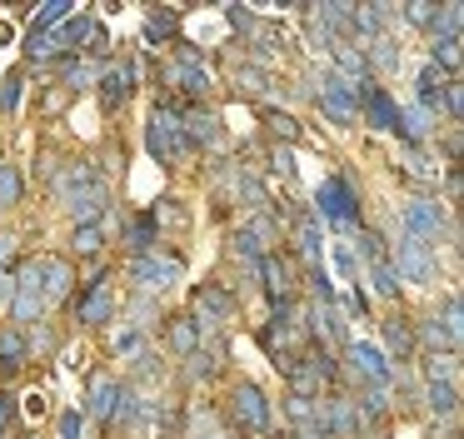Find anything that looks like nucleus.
Here are the masks:
<instances>
[{
	"label": "nucleus",
	"instance_id": "nucleus-1",
	"mask_svg": "<svg viewBox=\"0 0 464 439\" xmlns=\"http://www.w3.org/2000/svg\"><path fill=\"white\" fill-rule=\"evenodd\" d=\"M145 150H150V160H160L165 170H180L185 160L195 155L190 145H185V130H180V100H155L150 110V125H145Z\"/></svg>",
	"mask_w": 464,
	"mask_h": 439
},
{
	"label": "nucleus",
	"instance_id": "nucleus-2",
	"mask_svg": "<svg viewBox=\"0 0 464 439\" xmlns=\"http://www.w3.org/2000/svg\"><path fill=\"white\" fill-rule=\"evenodd\" d=\"M314 205H320V215H314V220H330L344 239L360 229V190H354L350 175H324L320 190H314Z\"/></svg>",
	"mask_w": 464,
	"mask_h": 439
},
{
	"label": "nucleus",
	"instance_id": "nucleus-3",
	"mask_svg": "<svg viewBox=\"0 0 464 439\" xmlns=\"http://www.w3.org/2000/svg\"><path fill=\"white\" fill-rule=\"evenodd\" d=\"M390 265H394V275H400V285H434V275H440V249H434L430 239L400 229Z\"/></svg>",
	"mask_w": 464,
	"mask_h": 439
},
{
	"label": "nucleus",
	"instance_id": "nucleus-4",
	"mask_svg": "<svg viewBox=\"0 0 464 439\" xmlns=\"http://www.w3.org/2000/svg\"><path fill=\"white\" fill-rule=\"evenodd\" d=\"M130 279H135V289H140V295H165V289H175L185 279V255L155 245L150 255L130 259Z\"/></svg>",
	"mask_w": 464,
	"mask_h": 439
},
{
	"label": "nucleus",
	"instance_id": "nucleus-5",
	"mask_svg": "<svg viewBox=\"0 0 464 439\" xmlns=\"http://www.w3.org/2000/svg\"><path fill=\"white\" fill-rule=\"evenodd\" d=\"M400 229L430 239L434 249H440V239H454V249H459V225L450 220V205H440V200H430V195H420V200H410V205H404Z\"/></svg>",
	"mask_w": 464,
	"mask_h": 439
},
{
	"label": "nucleus",
	"instance_id": "nucleus-6",
	"mask_svg": "<svg viewBox=\"0 0 464 439\" xmlns=\"http://www.w3.org/2000/svg\"><path fill=\"white\" fill-rule=\"evenodd\" d=\"M314 100H320L330 125H354V120H360V80H344V75H334V70H324Z\"/></svg>",
	"mask_w": 464,
	"mask_h": 439
},
{
	"label": "nucleus",
	"instance_id": "nucleus-7",
	"mask_svg": "<svg viewBox=\"0 0 464 439\" xmlns=\"http://www.w3.org/2000/svg\"><path fill=\"white\" fill-rule=\"evenodd\" d=\"M270 399H265L260 385H250V379H240V385H230V424L240 429V434H270Z\"/></svg>",
	"mask_w": 464,
	"mask_h": 439
},
{
	"label": "nucleus",
	"instance_id": "nucleus-8",
	"mask_svg": "<svg viewBox=\"0 0 464 439\" xmlns=\"http://www.w3.org/2000/svg\"><path fill=\"white\" fill-rule=\"evenodd\" d=\"M304 319H310V335H314V345L320 349H334L340 355L344 345H350V319H344V309H340V299H320V305H310L304 309Z\"/></svg>",
	"mask_w": 464,
	"mask_h": 439
},
{
	"label": "nucleus",
	"instance_id": "nucleus-9",
	"mask_svg": "<svg viewBox=\"0 0 464 439\" xmlns=\"http://www.w3.org/2000/svg\"><path fill=\"white\" fill-rule=\"evenodd\" d=\"M135 80H140V65H135V60H111V65L101 70V80H95V95H101V110H105V115H115L121 105H130Z\"/></svg>",
	"mask_w": 464,
	"mask_h": 439
},
{
	"label": "nucleus",
	"instance_id": "nucleus-10",
	"mask_svg": "<svg viewBox=\"0 0 464 439\" xmlns=\"http://www.w3.org/2000/svg\"><path fill=\"white\" fill-rule=\"evenodd\" d=\"M115 319V289H111V275L101 279H81V295H75V325H111Z\"/></svg>",
	"mask_w": 464,
	"mask_h": 439
},
{
	"label": "nucleus",
	"instance_id": "nucleus-11",
	"mask_svg": "<svg viewBox=\"0 0 464 439\" xmlns=\"http://www.w3.org/2000/svg\"><path fill=\"white\" fill-rule=\"evenodd\" d=\"M360 120L370 130H400V105H394V95L374 75L360 80Z\"/></svg>",
	"mask_w": 464,
	"mask_h": 439
},
{
	"label": "nucleus",
	"instance_id": "nucleus-12",
	"mask_svg": "<svg viewBox=\"0 0 464 439\" xmlns=\"http://www.w3.org/2000/svg\"><path fill=\"white\" fill-rule=\"evenodd\" d=\"M180 130H185V145L190 150H215L225 140L220 115L210 105H180Z\"/></svg>",
	"mask_w": 464,
	"mask_h": 439
},
{
	"label": "nucleus",
	"instance_id": "nucleus-13",
	"mask_svg": "<svg viewBox=\"0 0 464 439\" xmlns=\"http://www.w3.org/2000/svg\"><path fill=\"white\" fill-rule=\"evenodd\" d=\"M295 275H300V269L290 265V259L280 255V249H270V255L260 259V269H255V279H260L265 285V295H270V305H280V299H295Z\"/></svg>",
	"mask_w": 464,
	"mask_h": 439
},
{
	"label": "nucleus",
	"instance_id": "nucleus-14",
	"mask_svg": "<svg viewBox=\"0 0 464 439\" xmlns=\"http://www.w3.org/2000/svg\"><path fill=\"white\" fill-rule=\"evenodd\" d=\"M190 315L200 319V325H220V319L235 315V295L220 285V279H205V285H195V295H190Z\"/></svg>",
	"mask_w": 464,
	"mask_h": 439
},
{
	"label": "nucleus",
	"instance_id": "nucleus-15",
	"mask_svg": "<svg viewBox=\"0 0 464 439\" xmlns=\"http://www.w3.org/2000/svg\"><path fill=\"white\" fill-rule=\"evenodd\" d=\"M285 415H290V424H295V434H300V439H330V415H324V399L290 395V399H285Z\"/></svg>",
	"mask_w": 464,
	"mask_h": 439
},
{
	"label": "nucleus",
	"instance_id": "nucleus-16",
	"mask_svg": "<svg viewBox=\"0 0 464 439\" xmlns=\"http://www.w3.org/2000/svg\"><path fill=\"white\" fill-rule=\"evenodd\" d=\"M61 205H65V215H71L75 225H95V220L105 215V205H111V185H105V180H91V185L71 190Z\"/></svg>",
	"mask_w": 464,
	"mask_h": 439
},
{
	"label": "nucleus",
	"instance_id": "nucleus-17",
	"mask_svg": "<svg viewBox=\"0 0 464 439\" xmlns=\"http://www.w3.org/2000/svg\"><path fill=\"white\" fill-rule=\"evenodd\" d=\"M450 80H454V75H444L440 65H430V60H424L420 75H414V105L430 110V115L440 120V110H444V85H450Z\"/></svg>",
	"mask_w": 464,
	"mask_h": 439
},
{
	"label": "nucleus",
	"instance_id": "nucleus-18",
	"mask_svg": "<svg viewBox=\"0 0 464 439\" xmlns=\"http://www.w3.org/2000/svg\"><path fill=\"white\" fill-rule=\"evenodd\" d=\"M295 259H300V269L324 265V235H320V220L314 215L295 220Z\"/></svg>",
	"mask_w": 464,
	"mask_h": 439
},
{
	"label": "nucleus",
	"instance_id": "nucleus-19",
	"mask_svg": "<svg viewBox=\"0 0 464 439\" xmlns=\"http://www.w3.org/2000/svg\"><path fill=\"white\" fill-rule=\"evenodd\" d=\"M25 365H31V345H25V329H21V325H0V375L15 379Z\"/></svg>",
	"mask_w": 464,
	"mask_h": 439
},
{
	"label": "nucleus",
	"instance_id": "nucleus-20",
	"mask_svg": "<svg viewBox=\"0 0 464 439\" xmlns=\"http://www.w3.org/2000/svg\"><path fill=\"white\" fill-rule=\"evenodd\" d=\"M414 349H424V355H459V339L444 329L440 315H430L414 325Z\"/></svg>",
	"mask_w": 464,
	"mask_h": 439
},
{
	"label": "nucleus",
	"instance_id": "nucleus-21",
	"mask_svg": "<svg viewBox=\"0 0 464 439\" xmlns=\"http://www.w3.org/2000/svg\"><path fill=\"white\" fill-rule=\"evenodd\" d=\"M51 70L61 75V85H71V90H95V80H101V65H95L91 55H61V60H51Z\"/></svg>",
	"mask_w": 464,
	"mask_h": 439
},
{
	"label": "nucleus",
	"instance_id": "nucleus-22",
	"mask_svg": "<svg viewBox=\"0 0 464 439\" xmlns=\"http://www.w3.org/2000/svg\"><path fill=\"white\" fill-rule=\"evenodd\" d=\"M41 265H45V305H61V299H71V295H75V269H71V259L41 255Z\"/></svg>",
	"mask_w": 464,
	"mask_h": 439
},
{
	"label": "nucleus",
	"instance_id": "nucleus-23",
	"mask_svg": "<svg viewBox=\"0 0 464 439\" xmlns=\"http://www.w3.org/2000/svg\"><path fill=\"white\" fill-rule=\"evenodd\" d=\"M165 345L175 349V355H195L200 349V319L185 309V315H170L165 319Z\"/></svg>",
	"mask_w": 464,
	"mask_h": 439
},
{
	"label": "nucleus",
	"instance_id": "nucleus-24",
	"mask_svg": "<svg viewBox=\"0 0 464 439\" xmlns=\"http://www.w3.org/2000/svg\"><path fill=\"white\" fill-rule=\"evenodd\" d=\"M155 245H160V225H155L150 210H145V215H135V220H125V249H130V259L150 255Z\"/></svg>",
	"mask_w": 464,
	"mask_h": 439
},
{
	"label": "nucleus",
	"instance_id": "nucleus-25",
	"mask_svg": "<svg viewBox=\"0 0 464 439\" xmlns=\"http://www.w3.org/2000/svg\"><path fill=\"white\" fill-rule=\"evenodd\" d=\"M380 335H384V349H390L400 365L414 355V319H410V315H390V319L380 325Z\"/></svg>",
	"mask_w": 464,
	"mask_h": 439
},
{
	"label": "nucleus",
	"instance_id": "nucleus-26",
	"mask_svg": "<svg viewBox=\"0 0 464 439\" xmlns=\"http://www.w3.org/2000/svg\"><path fill=\"white\" fill-rule=\"evenodd\" d=\"M160 40H180V15L165 5H150L145 10V45L160 50Z\"/></svg>",
	"mask_w": 464,
	"mask_h": 439
},
{
	"label": "nucleus",
	"instance_id": "nucleus-27",
	"mask_svg": "<svg viewBox=\"0 0 464 439\" xmlns=\"http://www.w3.org/2000/svg\"><path fill=\"white\" fill-rule=\"evenodd\" d=\"M115 385H121V379L95 375V379H91V399H85V409H81V415H91V419H101V424H111V409H115Z\"/></svg>",
	"mask_w": 464,
	"mask_h": 439
},
{
	"label": "nucleus",
	"instance_id": "nucleus-28",
	"mask_svg": "<svg viewBox=\"0 0 464 439\" xmlns=\"http://www.w3.org/2000/svg\"><path fill=\"white\" fill-rule=\"evenodd\" d=\"M400 60H404V50L394 45L390 35H374L370 45H364V65H370V75H374V70H384V75H390V70H400Z\"/></svg>",
	"mask_w": 464,
	"mask_h": 439
},
{
	"label": "nucleus",
	"instance_id": "nucleus-29",
	"mask_svg": "<svg viewBox=\"0 0 464 439\" xmlns=\"http://www.w3.org/2000/svg\"><path fill=\"white\" fill-rule=\"evenodd\" d=\"M464 40L459 35H434L430 40V65H440L444 70V75H454V80H459V60H464Z\"/></svg>",
	"mask_w": 464,
	"mask_h": 439
},
{
	"label": "nucleus",
	"instance_id": "nucleus-30",
	"mask_svg": "<svg viewBox=\"0 0 464 439\" xmlns=\"http://www.w3.org/2000/svg\"><path fill=\"white\" fill-rule=\"evenodd\" d=\"M105 235H111V229H105L101 220H95V225H75L71 229V255L75 259H95L105 249Z\"/></svg>",
	"mask_w": 464,
	"mask_h": 439
},
{
	"label": "nucleus",
	"instance_id": "nucleus-31",
	"mask_svg": "<svg viewBox=\"0 0 464 439\" xmlns=\"http://www.w3.org/2000/svg\"><path fill=\"white\" fill-rule=\"evenodd\" d=\"M424 405H430L434 419H450L459 415V385H424Z\"/></svg>",
	"mask_w": 464,
	"mask_h": 439
},
{
	"label": "nucleus",
	"instance_id": "nucleus-32",
	"mask_svg": "<svg viewBox=\"0 0 464 439\" xmlns=\"http://www.w3.org/2000/svg\"><path fill=\"white\" fill-rule=\"evenodd\" d=\"M424 385H459V355H424Z\"/></svg>",
	"mask_w": 464,
	"mask_h": 439
},
{
	"label": "nucleus",
	"instance_id": "nucleus-33",
	"mask_svg": "<svg viewBox=\"0 0 464 439\" xmlns=\"http://www.w3.org/2000/svg\"><path fill=\"white\" fill-rule=\"evenodd\" d=\"M21 195H25V175H21V165L0 160V210L21 205Z\"/></svg>",
	"mask_w": 464,
	"mask_h": 439
},
{
	"label": "nucleus",
	"instance_id": "nucleus-34",
	"mask_svg": "<svg viewBox=\"0 0 464 439\" xmlns=\"http://www.w3.org/2000/svg\"><path fill=\"white\" fill-rule=\"evenodd\" d=\"M240 229L265 249V255H270V249H280V225H275V215H255V220H245Z\"/></svg>",
	"mask_w": 464,
	"mask_h": 439
},
{
	"label": "nucleus",
	"instance_id": "nucleus-35",
	"mask_svg": "<svg viewBox=\"0 0 464 439\" xmlns=\"http://www.w3.org/2000/svg\"><path fill=\"white\" fill-rule=\"evenodd\" d=\"M230 255H235V259H240V269H245V275H250V279H255V269H260V259H265V249H260V245H255V239H250V235H245V229H235V235H230Z\"/></svg>",
	"mask_w": 464,
	"mask_h": 439
},
{
	"label": "nucleus",
	"instance_id": "nucleus-36",
	"mask_svg": "<svg viewBox=\"0 0 464 439\" xmlns=\"http://www.w3.org/2000/svg\"><path fill=\"white\" fill-rule=\"evenodd\" d=\"M370 285L380 299H400V275H394L390 259H370Z\"/></svg>",
	"mask_w": 464,
	"mask_h": 439
},
{
	"label": "nucleus",
	"instance_id": "nucleus-37",
	"mask_svg": "<svg viewBox=\"0 0 464 439\" xmlns=\"http://www.w3.org/2000/svg\"><path fill=\"white\" fill-rule=\"evenodd\" d=\"M0 434H15V439H25V434H21V399H15L5 385H0Z\"/></svg>",
	"mask_w": 464,
	"mask_h": 439
},
{
	"label": "nucleus",
	"instance_id": "nucleus-38",
	"mask_svg": "<svg viewBox=\"0 0 464 439\" xmlns=\"http://www.w3.org/2000/svg\"><path fill=\"white\" fill-rule=\"evenodd\" d=\"M71 15H75V0H45L41 15H35V25H41V30H61Z\"/></svg>",
	"mask_w": 464,
	"mask_h": 439
},
{
	"label": "nucleus",
	"instance_id": "nucleus-39",
	"mask_svg": "<svg viewBox=\"0 0 464 439\" xmlns=\"http://www.w3.org/2000/svg\"><path fill=\"white\" fill-rule=\"evenodd\" d=\"M464 30V5L459 0H450V5H440V15H434V30H430V40L434 35H459Z\"/></svg>",
	"mask_w": 464,
	"mask_h": 439
},
{
	"label": "nucleus",
	"instance_id": "nucleus-40",
	"mask_svg": "<svg viewBox=\"0 0 464 439\" xmlns=\"http://www.w3.org/2000/svg\"><path fill=\"white\" fill-rule=\"evenodd\" d=\"M360 255H364V265H370V259H390V239H384V229L360 225Z\"/></svg>",
	"mask_w": 464,
	"mask_h": 439
},
{
	"label": "nucleus",
	"instance_id": "nucleus-41",
	"mask_svg": "<svg viewBox=\"0 0 464 439\" xmlns=\"http://www.w3.org/2000/svg\"><path fill=\"white\" fill-rule=\"evenodd\" d=\"M330 249H334V259H340V275L350 279V285H360V255H354V239H344V235H340Z\"/></svg>",
	"mask_w": 464,
	"mask_h": 439
},
{
	"label": "nucleus",
	"instance_id": "nucleus-42",
	"mask_svg": "<svg viewBox=\"0 0 464 439\" xmlns=\"http://www.w3.org/2000/svg\"><path fill=\"white\" fill-rule=\"evenodd\" d=\"M21 85H25V70H11V75L0 80V115H15V105H21Z\"/></svg>",
	"mask_w": 464,
	"mask_h": 439
},
{
	"label": "nucleus",
	"instance_id": "nucleus-43",
	"mask_svg": "<svg viewBox=\"0 0 464 439\" xmlns=\"http://www.w3.org/2000/svg\"><path fill=\"white\" fill-rule=\"evenodd\" d=\"M265 85H270V75H265L260 65H235V90H245V95H265Z\"/></svg>",
	"mask_w": 464,
	"mask_h": 439
},
{
	"label": "nucleus",
	"instance_id": "nucleus-44",
	"mask_svg": "<svg viewBox=\"0 0 464 439\" xmlns=\"http://www.w3.org/2000/svg\"><path fill=\"white\" fill-rule=\"evenodd\" d=\"M404 20H410L414 30H434V15H440V5H434V0H410V5L400 10Z\"/></svg>",
	"mask_w": 464,
	"mask_h": 439
},
{
	"label": "nucleus",
	"instance_id": "nucleus-45",
	"mask_svg": "<svg viewBox=\"0 0 464 439\" xmlns=\"http://www.w3.org/2000/svg\"><path fill=\"white\" fill-rule=\"evenodd\" d=\"M265 125H270L275 135L285 140V145H295V140H300V120L285 115V110H265Z\"/></svg>",
	"mask_w": 464,
	"mask_h": 439
},
{
	"label": "nucleus",
	"instance_id": "nucleus-46",
	"mask_svg": "<svg viewBox=\"0 0 464 439\" xmlns=\"http://www.w3.org/2000/svg\"><path fill=\"white\" fill-rule=\"evenodd\" d=\"M444 329H450L454 339H464V305H459V289H450V295H444Z\"/></svg>",
	"mask_w": 464,
	"mask_h": 439
},
{
	"label": "nucleus",
	"instance_id": "nucleus-47",
	"mask_svg": "<svg viewBox=\"0 0 464 439\" xmlns=\"http://www.w3.org/2000/svg\"><path fill=\"white\" fill-rule=\"evenodd\" d=\"M304 285H310V295H314V305H320V299H334V285H330V269H324V265H314V269H304Z\"/></svg>",
	"mask_w": 464,
	"mask_h": 439
},
{
	"label": "nucleus",
	"instance_id": "nucleus-48",
	"mask_svg": "<svg viewBox=\"0 0 464 439\" xmlns=\"http://www.w3.org/2000/svg\"><path fill=\"white\" fill-rule=\"evenodd\" d=\"M270 170L285 180V185H295V155H290V145H275L270 150Z\"/></svg>",
	"mask_w": 464,
	"mask_h": 439
},
{
	"label": "nucleus",
	"instance_id": "nucleus-49",
	"mask_svg": "<svg viewBox=\"0 0 464 439\" xmlns=\"http://www.w3.org/2000/svg\"><path fill=\"white\" fill-rule=\"evenodd\" d=\"M225 20H230L240 35H255V25H260V15H255V10H245V5H225Z\"/></svg>",
	"mask_w": 464,
	"mask_h": 439
},
{
	"label": "nucleus",
	"instance_id": "nucleus-50",
	"mask_svg": "<svg viewBox=\"0 0 464 439\" xmlns=\"http://www.w3.org/2000/svg\"><path fill=\"white\" fill-rule=\"evenodd\" d=\"M81 424H85L81 409H65L61 415V439H81Z\"/></svg>",
	"mask_w": 464,
	"mask_h": 439
},
{
	"label": "nucleus",
	"instance_id": "nucleus-51",
	"mask_svg": "<svg viewBox=\"0 0 464 439\" xmlns=\"http://www.w3.org/2000/svg\"><path fill=\"white\" fill-rule=\"evenodd\" d=\"M115 349H121V355H135V349H140V329L125 325L121 335H115Z\"/></svg>",
	"mask_w": 464,
	"mask_h": 439
},
{
	"label": "nucleus",
	"instance_id": "nucleus-52",
	"mask_svg": "<svg viewBox=\"0 0 464 439\" xmlns=\"http://www.w3.org/2000/svg\"><path fill=\"white\" fill-rule=\"evenodd\" d=\"M459 190H464V180H459V165H450V180H444V195H450V205H459Z\"/></svg>",
	"mask_w": 464,
	"mask_h": 439
},
{
	"label": "nucleus",
	"instance_id": "nucleus-53",
	"mask_svg": "<svg viewBox=\"0 0 464 439\" xmlns=\"http://www.w3.org/2000/svg\"><path fill=\"white\" fill-rule=\"evenodd\" d=\"M11 255H15V235H0V275L11 269Z\"/></svg>",
	"mask_w": 464,
	"mask_h": 439
},
{
	"label": "nucleus",
	"instance_id": "nucleus-54",
	"mask_svg": "<svg viewBox=\"0 0 464 439\" xmlns=\"http://www.w3.org/2000/svg\"><path fill=\"white\" fill-rule=\"evenodd\" d=\"M444 155H450V165L459 160V130H450V135H444Z\"/></svg>",
	"mask_w": 464,
	"mask_h": 439
}]
</instances>
